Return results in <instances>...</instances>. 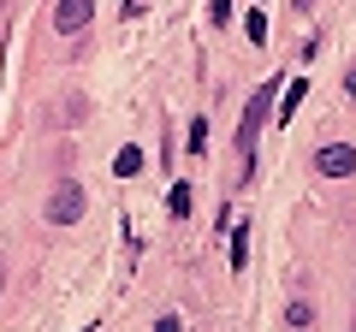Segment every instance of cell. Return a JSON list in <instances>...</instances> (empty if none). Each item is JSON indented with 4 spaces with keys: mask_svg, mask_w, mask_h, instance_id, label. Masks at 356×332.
Returning a JSON list of instances; mask_svg holds the SVG:
<instances>
[{
    "mask_svg": "<svg viewBox=\"0 0 356 332\" xmlns=\"http://www.w3.org/2000/svg\"><path fill=\"white\" fill-rule=\"evenodd\" d=\"M315 172H321V179H350V172H356V149H350V142H327V149L315 154Z\"/></svg>",
    "mask_w": 356,
    "mask_h": 332,
    "instance_id": "cell-3",
    "label": "cell"
},
{
    "mask_svg": "<svg viewBox=\"0 0 356 332\" xmlns=\"http://www.w3.org/2000/svg\"><path fill=\"white\" fill-rule=\"evenodd\" d=\"M303 95H309V83H303V77H291V83H285V101H273V107H280V119H291L297 107H303Z\"/></svg>",
    "mask_w": 356,
    "mask_h": 332,
    "instance_id": "cell-5",
    "label": "cell"
},
{
    "mask_svg": "<svg viewBox=\"0 0 356 332\" xmlns=\"http://www.w3.org/2000/svg\"><path fill=\"white\" fill-rule=\"evenodd\" d=\"M350 332H356V326H350Z\"/></svg>",
    "mask_w": 356,
    "mask_h": 332,
    "instance_id": "cell-16",
    "label": "cell"
},
{
    "mask_svg": "<svg viewBox=\"0 0 356 332\" xmlns=\"http://www.w3.org/2000/svg\"><path fill=\"white\" fill-rule=\"evenodd\" d=\"M0 291H6V261H0Z\"/></svg>",
    "mask_w": 356,
    "mask_h": 332,
    "instance_id": "cell-14",
    "label": "cell"
},
{
    "mask_svg": "<svg viewBox=\"0 0 356 332\" xmlns=\"http://www.w3.org/2000/svg\"><path fill=\"white\" fill-rule=\"evenodd\" d=\"M285 320H291V326H309V320H315V308H309V303H291V315H285Z\"/></svg>",
    "mask_w": 356,
    "mask_h": 332,
    "instance_id": "cell-10",
    "label": "cell"
},
{
    "mask_svg": "<svg viewBox=\"0 0 356 332\" xmlns=\"http://www.w3.org/2000/svg\"><path fill=\"white\" fill-rule=\"evenodd\" d=\"M113 172H119V179H137V172H143V149H119Z\"/></svg>",
    "mask_w": 356,
    "mask_h": 332,
    "instance_id": "cell-6",
    "label": "cell"
},
{
    "mask_svg": "<svg viewBox=\"0 0 356 332\" xmlns=\"http://www.w3.org/2000/svg\"><path fill=\"white\" fill-rule=\"evenodd\" d=\"M250 261V226H238V238H232V267H243Z\"/></svg>",
    "mask_w": 356,
    "mask_h": 332,
    "instance_id": "cell-8",
    "label": "cell"
},
{
    "mask_svg": "<svg viewBox=\"0 0 356 332\" xmlns=\"http://www.w3.org/2000/svg\"><path fill=\"white\" fill-rule=\"evenodd\" d=\"M208 18H214V24H226V18H232V0H214V6H208Z\"/></svg>",
    "mask_w": 356,
    "mask_h": 332,
    "instance_id": "cell-11",
    "label": "cell"
},
{
    "mask_svg": "<svg viewBox=\"0 0 356 332\" xmlns=\"http://www.w3.org/2000/svg\"><path fill=\"white\" fill-rule=\"evenodd\" d=\"M297 6H315V0H297Z\"/></svg>",
    "mask_w": 356,
    "mask_h": 332,
    "instance_id": "cell-15",
    "label": "cell"
},
{
    "mask_svg": "<svg viewBox=\"0 0 356 332\" xmlns=\"http://www.w3.org/2000/svg\"><path fill=\"white\" fill-rule=\"evenodd\" d=\"M191 149H196V154L208 149V119H196V125H191Z\"/></svg>",
    "mask_w": 356,
    "mask_h": 332,
    "instance_id": "cell-9",
    "label": "cell"
},
{
    "mask_svg": "<svg viewBox=\"0 0 356 332\" xmlns=\"http://www.w3.org/2000/svg\"><path fill=\"white\" fill-rule=\"evenodd\" d=\"M285 83H261V90L250 95V107H243V119H238V154H243V166H255V142H261V125H267V113H273V95H280Z\"/></svg>",
    "mask_w": 356,
    "mask_h": 332,
    "instance_id": "cell-1",
    "label": "cell"
},
{
    "mask_svg": "<svg viewBox=\"0 0 356 332\" xmlns=\"http://www.w3.org/2000/svg\"><path fill=\"white\" fill-rule=\"evenodd\" d=\"M191 196H196L191 184H172V196H166V208H172V214L184 219V214H191Z\"/></svg>",
    "mask_w": 356,
    "mask_h": 332,
    "instance_id": "cell-7",
    "label": "cell"
},
{
    "mask_svg": "<svg viewBox=\"0 0 356 332\" xmlns=\"http://www.w3.org/2000/svg\"><path fill=\"white\" fill-rule=\"evenodd\" d=\"M89 13H95V0H60V6H54V30H60V36H77V30L89 24Z\"/></svg>",
    "mask_w": 356,
    "mask_h": 332,
    "instance_id": "cell-4",
    "label": "cell"
},
{
    "mask_svg": "<svg viewBox=\"0 0 356 332\" xmlns=\"http://www.w3.org/2000/svg\"><path fill=\"white\" fill-rule=\"evenodd\" d=\"M48 219H54V226H77V219H83V184H77V179H60V184H54Z\"/></svg>",
    "mask_w": 356,
    "mask_h": 332,
    "instance_id": "cell-2",
    "label": "cell"
},
{
    "mask_svg": "<svg viewBox=\"0 0 356 332\" xmlns=\"http://www.w3.org/2000/svg\"><path fill=\"white\" fill-rule=\"evenodd\" d=\"M344 90H350V101H356V65H350V72H344Z\"/></svg>",
    "mask_w": 356,
    "mask_h": 332,
    "instance_id": "cell-13",
    "label": "cell"
},
{
    "mask_svg": "<svg viewBox=\"0 0 356 332\" xmlns=\"http://www.w3.org/2000/svg\"><path fill=\"white\" fill-rule=\"evenodd\" d=\"M154 332H184V326H178V315H161V320H154Z\"/></svg>",
    "mask_w": 356,
    "mask_h": 332,
    "instance_id": "cell-12",
    "label": "cell"
}]
</instances>
